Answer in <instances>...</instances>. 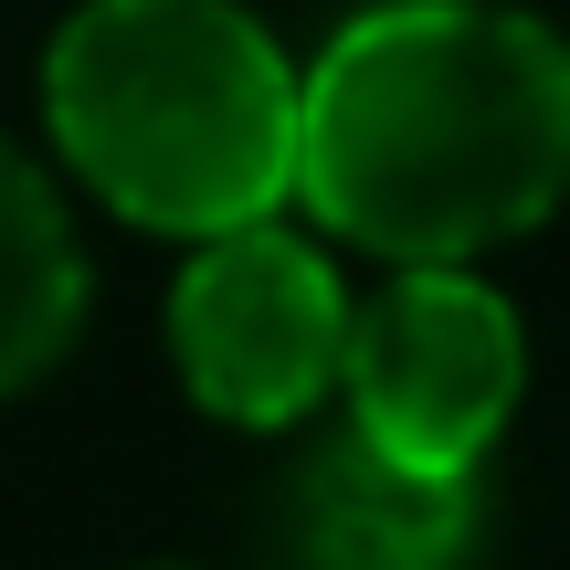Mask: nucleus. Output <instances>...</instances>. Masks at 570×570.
<instances>
[{
    "label": "nucleus",
    "mask_w": 570,
    "mask_h": 570,
    "mask_svg": "<svg viewBox=\"0 0 570 570\" xmlns=\"http://www.w3.org/2000/svg\"><path fill=\"white\" fill-rule=\"evenodd\" d=\"M296 202L381 265H475L570 202V42L508 0H370L306 63Z\"/></svg>",
    "instance_id": "f257e3e1"
},
{
    "label": "nucleus",
    "mask_w": 570,
    "mask_h": 570,
    "mask_svg": "<svg viewBox=\"0 0 570 570\" xmlns=\"http://www.w3.org/2000/svg\"><path fill=\"white\" fill-rule=\"evenodd\" d=\"M42 117L106 212L212 244L296 190L306 63L244 0H85L42 53Z\"/></svg>",
    "instance_id": "f03ea898"
},
{
    "label": "nucleus",
    "mask_w": 570,
    "mask_h": 570,
    "mask_svg": "<svg viewBox=\"0 0 570 570\" xmlns=\"http://www.w3.org/2000/svg\"><path fill=\"white\" fill-rule=\"evenodd\" d=\"M348 423L433 475H475L529 391L518 306L475 265H391L348 306Z\"/></svg>",
    "instance_id": "7ed1b4c3"
},
{
    "label": "nucleus",
    "mask_w": 570,
    "mask_h": 570,
    "mask_svg": "<svg viewBox=\"0 0 570 570\" xmlns=\"http://www.w3.org/2000/svg\"><path fill=\"white\" fill-rule=\"evenodd\" d=\"M348 285L306 233L244 223L190 244L169 285V360H180L190 402L223 412L244 433H285L338 391L348 370Z\"/></svg>",
    "instance_id": "20e7f679"
},
{
    "label": "nucleus",
    "mask_w": 570,
    "mask_h": 570,
    "mask_svg": "<svg viewBox=\"0 0 570 570\" xmlns=\"http://www.w3.org/2000/svg\"><path fill=\"white\" fill-rule=\"evenodd\" d=\"M475 539V475H433L370 444L360 423L317 433L275 487L285 570H454Z\"/></svg>",
    "instance_id": "39448f33"
},
{
    "label": "nucleus",
    "mask_w": 570,
    "mask_h": 570,
    "mask_svg": "<svg viewBox=\"0 0 570 570\" xmlns=\"http://www.w3.org/2000/svg\"><path fill=\"white\" fill-rule=\"evenodd\" d=\"M85 327V254L53 180L0 138V391L42 381Z\"/></svg>",
    "instance_id": "423d86ee"
}]
</instances>
